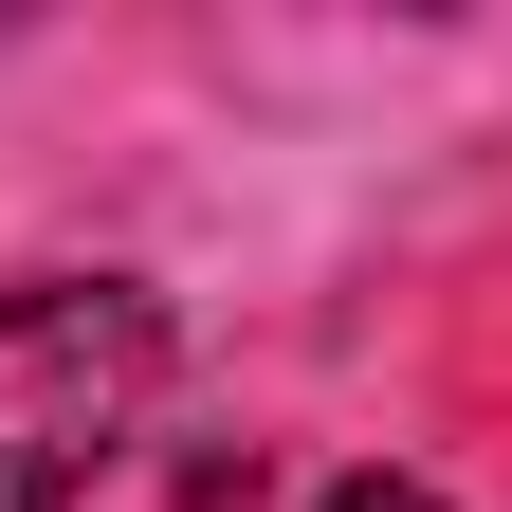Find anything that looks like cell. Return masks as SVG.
<instances>
[{
  "label": "cell",
  "mask_w": 512,
  "mask_h": 512,
  "mask_svg": "<svg viewBox=\"0 0 512 512\" xmlns=\"http://www.w3.org/2000/svg\"><path fill=\"white\" fill-rule=\"evenodd\" d=\"M165 403V293L147 275H19L0 293V512H74Z\"/></svg>",
  "instance_id": "cell-1"
},
{
  "label": "cell",
  "mask_w": 512,
  "mask_h": 512,
  "mask_svg": "<svg viewBox=\"0 0 512 512\" xmlns=\"http://www.w3.org/2000/svg\"><path fill=\"white\" fill-rule=\"evenodd\" d=\"M311 512H439V494H421V476H330Z\"/></svg>",
  "instance_id": "cell-2"
}]
</instances>
